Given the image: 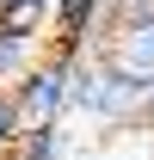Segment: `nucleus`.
Instances as JSON below:
<instances>
[{"mask_svg":"<svg viewBox=\"0 0 154 160\" xmlns=\"http://www.w3.org/2000/svg\"><path fill=\"white\" fill-rule=\"evenodd\" d=\"M74 105L86 117H99V123H123L130 111L148 105V92H142L136 80H123L105 56H80V68H74Z\"/></svg>","mask_w":154,"mask_h":160,"instance_id":"obj_1","label":"nucleus"},{"mask_svg":"<svg viewBox=\"0 0 154 160\" xmlns=\"http://www.w3.org/2000/svg\"><path fill=\"white\" fill-rule=\"evenodd\" d=\"M74 68H80V56L56 49L49 62H31V74L13 80V99H19L25 123H49V117H62L74 105Z\"/></svg>","mask_w":154,"mask_h":160,"instance_id":"obj_2","label":"nucleus"},{"mask_svg":"<svg viewBox=\"0 0 154 160\" xmlns=\"http://www.w3.org/2000/svg\"><path fill=\"white\" fill-rule=\"evenodd\" d=\"M93 56H105L123 80H136V86L148 92V86H154V12L117 25V31H105V37L93 43Z\"/></svg>","mask_w":154,"mask_h":160,"instance_id":"obj_3","label":"nucleus"},{"mask_svg":"<svg viewBox=\"0 0 154 160\" xmlns=\"http://www.w3.org/2000/svg\"><path fill=\"white\" fill-rule=\"evenodd\" d=\"M31 49H37V31L0 25V80H19V74H31Z\"/></svg>","mask_w":154,"mask_h":160,"instance_id":"obj_4","label":"nucleus"},{"mask_svg":"<svg viewBox=\"0 0 154 160\" xmlns=\"http://www.w3.org/2000/svg\"><path fill=\"white\" fill-rule=\"evenodd\" d=\"M62 154V117H49V123H25V136H19V148H13V160H56Z\"/></svg>","mask_w":154,"mask_h":160,"instance_id":"obj_5","label":"nucleus"},{"mask_svg":"<svg viewBox=\"0 0 154 160\" xmlns=\"http://www.w3.org/2000/svg\"><path fill=\"white\" fill-rule=\"evenodd\" d=\"M49 0H0V25H19V31H37Z\"/></svg>","mask_w":154,"mask_h":160,"instance_id":"obj_6","label":"nucleus"},{"mask_svg":"<svg viewBox=\"0 0 154 160\" xmlns=\"http://www.w3.org/2000/svg\"><path fill=\"white\" fill-rule=\"evenodd\" d=\"M19 136H25V111H19V99H13V92H0V154H13V148H19Z\"/></svg>","mask_w":154,"mask_h":160,"instance_id":"obj_7","label":"nucleus"},{"mask_svg":"<svg viewBox=\"0 0 154 160\" xmlns=\"http://www.w3.org/2000/svg\"><path fill=\"white\" fill-rule=\"evenodd\" d=\"M142 117H148V123H154V86H148V105H142Z\"/></svg>","mask_w":154,"mask_h":160,"instance_id":"obj_8","label":"nucleus"}]
</instances>
